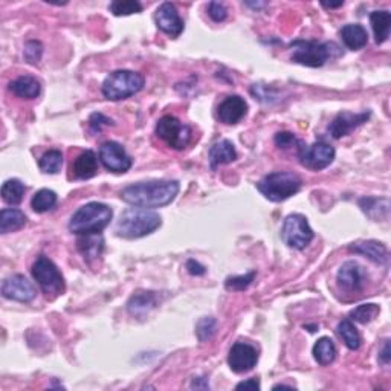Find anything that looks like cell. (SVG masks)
<instances>
[{"mask_svg":"<svg viewBox=\"0 0 391 391\" xmlns=\"http://www.w3.org/2000/svg\"><path fill=\"white\" fill-rule=\"evenodd\" d=\"M314 358L320 365H329L336 358V347L330 338H320L314 345Z\"/></svg>","mask_w":391,"mask_h":391,"instance_id":"83f0119b","label":"cell"},{"mask_svg":"<svg viewBox=\"0 0 391 391\" xmlns=\"http://www.w3.org/2000/svg\"><path fill=\"white\" fill-rule=\"evenodd\" d=\"M63 153L60 150H49L39 159V166L46 175H57L61 170Z\"/></svg>","mask_w":391,"mask_h":391,"instance_id":"f546056e","label":"cell"},{"mask_svg":"<svg viewBox=\"0 0 391 391\" xmlns=\"http://www.w3.org/2000/svg\"><path fill=\"white\" fill-rule=\"evenodd\" d=\"M281 238L292 249H304L314 240V231L307 219L301 214L287 216L281 228Z\"/></svg>","mask_w":391,"mask_h":391,"instance_id":"ba28073f","label":"cell"},{"mask_svg":"<svg viewBox=\"0 0 391 391\" xmlns=\"http://www.w3.org/2000/svg\"><path fill=\"white\" fill-rule=\"evenodd\" d=\"M155 20L159 30L170 35V37L176 39L184 31V20L180 19L176 6L170 2H165L159 6L155 14Z\"/></svg>","mask_w":391,"mask_h":391,"instance_id":"5bb4252c","label":"cell"},{"mask_svg":"<svg viewBox=\"0 0 391 391\" xmlns=\"http://www.w3.org/2000/svg\"><path fill=\"white\" fill-rule=\"evenodd\" d=\"M301 178L291 171H275L257 184L258 191L267 200L283 202L301 190Z\"/></svg>","mask_w":391,"mask_h":391,"instance_id":"5b68a950","label":"cell"},{"mask_svg":"<svg viewBox=\"0 0 391 391\" xmlns=\"http://www.w3.org/2000/svg\"><path fill=\"white\" fill-rule=\"evenodd\" d=\"M113 217L111 207L101 202H90L78 208L70 217L69 231L77 236L101 234V231L108 227Z\"/></svg>","mask_w":391,"mask_h":391,"instance_id":"3957f363","label":"cell"},{"mask_svg":"<svg viewBox=\"0 0 391 391\" xmlns=\"http://www.w3.org/2000/svg\"><path fill=\"white\" fill-rule=\"evenodd\" d=\"M381 309L378 304H373V303H368V304H361L356 309H353L350 312V316L353 321H356L359 324H367L373 321L376 316L379 315Z\"/></svg>","mask_w":391,"mask_h":391,"instance_id":"d6a6232c","label":"cell"},{"mask_svg":"<svg viewBox=\"0 0 391 391\" xmlns=\"http://www.w3.org/2000/svg\"><path fill=\"white\" fill-rule=\"evenodd\" d=\"M339 35H341L344 46L350 50H359L364 46H367V43H368L367 30L364 26L358 25V23H349V25L343 26Z\"/></svg>","mask_w":391,"mask_h":391,"instance_id":"603a6c76","label":"cell"},{"mask_svg":"<svg viewBox=\"0 0 391 391\" xmlns=\"http://www.w3.org/2000/svg\"><path fill=\"white\" fill-rule=\"evenodd\" d=\"M187 271L190 272L191 275H204L207 272V269L204 266H202L199 262H196V260H188L187 262Z\"/></svg>","mask_w":391,"mask_h":391,"instance_id":"60d3db41","label":"cell"},{"mask_svg":"<svg viewBox=\"0 0 391 391\" xmlns=\"http://www.w3.org/2000/svg\"><path fill=\"white\" fill-rule=\"evenodd\" d=\"M26 187L19 179L6 180L2 187V198L8 205H19L23 200Z\"/></svg>","mask_w":391,"mask_h":391,"instance_id":"f1b7e54d","label":"cell"},{"mask_svg":"<svg viewBox=\"0 0 391 391\" xmlns=\"http://www.w3.org/2000/svg\"><path fill=\"white\" fill-rule=\"evenodd\" d=\"M298 158L303 166L312 170L320 171L327 169V166L335 159V149L325 142H315L312 146H303L298 150Z\"/></svg>","mask_w":391,"mask_h":391,"instance_id":"30bf717a","label":"cell"},{"mask_svg":"<svg viewBox=\"0 0 391 391\" xmlns=\"http://www.w3.org/2000/svg\"><path fill=\"white\" fill-rule=\"evenodd\" d=\"M77 246L86 262L90 263L93 260H98L101 254H103L104 238L101 234H84L79 236Z\"/></svg>","mask_w":391,"mask_h":391,"instance_id":"7402d4cb","label":"cell"},{"mask_svg":"<svg viewBox=\"0 0 391 391\" xmlns=\"http://www.w3.org/2000/svg\"><path fill=\"white\" fill-rule=\"evenodd\" d=\"M99 161L108 171L113 173H126L132 169V158L127 155V151L121 144L115 141H107L99 147Z\"/></svg>","mask_w":391,"mask_h":391,"instance_id":"8fae6325","label":"cell"},{"mask_svg":"<svg viewBox=\"0 0 391 391\" xmlns=\"http://www.w3.org/2000/svg\"><path fill=\"white\" fill-rule=\"evenodd\" d=\"M280 388H287V390H292L294 387H291V385H285V383H280V385H275V387H274V390H280Z\"/></svg>","mask_w":391,"mask_h":391,"instance_id":"bcb514c9","label":"cell"},{"mask_svg":"<svg viewBox=\"0 0 391 391\" xmlns=\"http://www.w3.org/2000/svg\"><path fill=\"white\" fill-rule=\"evenodd\" d=\"M291 60L307 68H321L325 61L332 59L333 49H338L333 43H320L315 40H296L291 43Z\"/></svg>","mask_w":391,"mask_h":391,"instance_id":"8992f818","label":"cell"},{"mask_svg":"<svg viewBox=\"0 0 391 391\" xmlns=\"http://www.w3.org/2000/svg\"><path fill=\"white\" fill-rule=\"evenodd\" d=\"M237 390H260V382L254 378V379H248L245 382H240L236 387Z\"/></svg>","mask_w":391,"mask_h":391,"instance_id":"b9f144b4","label":"cell"},{"mask_svg":"<svg viewBox=\"0 0 391 391\" xmlns=\"http://www.w3.org/2000/svg\"><path fill=\"white\" fill-rule=\"evenodd\" d=\"M10 90L19 98L34 99L40 95L41 86L37 78L31 75H21L10 83Z\"/></svg>","mask_w":391,"mask_h":391,"instance_id":"cb8c5ba5","label":"cell"},{"mask_svg":"<svg viewBox=\"0 0 391 391\" xmlns=\"http://www.w3.org/2000/svg\"><path fill=\"white\" fill-rule=\"evenodd\" d=\"M338 333L343 338L344 344L349 347L350 350H358L361 347V335L358 329L350 320H343L338 324Z\"/></svg>","mask_w":391,"mask_h":391,"instance_id":"4dcf8cb0","label":"cell"},{"mask_svg":"<svg viewBox=\"0 0 391 391\" xmlns=\"http://www.w3.org/2000/svg\"><path fill=\"white\" fill-rule=\"evenodd\" d=\"M216 330H217V321L213 316H204L198 323V325H196V335H198L200 343L209 341V339L216 335Z\"/></svg>","mask_w":391,"mask_h":391,"instance_id":"e575fe53","label":"cell"},{"mask_svg":"<svg viewBox=\"0 0 391 391\" xmlns=\"http://www.w3.org/2000/svg\"><path fill=\"white\" fill-rule=\"evenodd\" d=\"M2 295L6 300H14L19 303H30L35 298L37 291H35L34 285L25 277V275L16 274L3 280Z\"/></svg>","mask_w":391,"mask_h":391,"instance_id":"4fadbf2b","label":"cell"},{"mask_svg":"<svg viewBox=\"0 0 391 391\" xmlns=\"http://www.w3.org/2000/svg\"><path fill=\"white\" fill-rule=\"evenodd\" d=\"M89 124H90V128L93 130V132H101V130H103V127L112 126L113 121L111 118L104 117L103 113H93L92 117H90V120H89Z\"/></svg>","mask_w":391,"mask_h":391,"instance_id":"f35d334b","label":"cell"},{"mask_svg":"<svg viewBox=\"0 0 391 391\" xmlns=\"http://www.w3.org/2000/svg\"><path fill=\"white\" fill-rule=\"evenodd\" d=\"M370 118V113L362 112V113H352V112H341L338 117L330 122L329 126V133L335 140L339 137L350 135L354 128H358L359 126L367 122V120Z\"/></svg>","mask_w":391,"mask_h":391,"instance_id":"9a60e30c","label":"cell"},{"mask_svg":"<svg viewBox=\"0 0 391 391\" xmlns=\"http://www.w3.org/2000/svg\"><path fill=\"white\" fill-rule=\"evenodd\" d=\"M344 2H339V3H323L324 8H339V6H343Z\"/></svg>","mask_w":391,"mask_h":391,"instance_id":"f6af8a7d","label":"cell"},{"mask_svg":"<svg viewBox=\"0 0 391 391\" xmlns=\"http://www.w3.org/2000/svg\"><path fill=\"white\" fill-rule=\"evenodd\" d=\"M295 142H296L295 136L289 132H280L275 135V144L281 149H289L291 146H294Z\"/></svg>","mask_w":391,"mask_h":391,"instance_id":"ab89813d","label":"cell"},{"mask_svg":"<svg viewBox=\"0 0 391 391\" xmlns=\"http://www.w3.org/2000/svg\"><path fill=\"white\" fill-rule=\"evenodd\" d=\"M370 23L374 34V40L378 45H382L390 37V28H391V14L387 10L373 11L370 14Z\"/></svg>","mask_w":391,"mask_h":391,"instance_id":"d4e9b609","label":"cell"},{"mask_svg":"<svg viewBox=\"0 0 391 391\" xmlns=\"http://www.w3.org/2000/svg\"><path fill=\"white\" fill-rule=\"evenodd\" d=\"M57 205V194L53 190L43 188V190L37 191L34 194L31 200V207L35 213H46L49 209H53Z\"/></svg>","mask_w":391,"mask_h":391,"instance_id":"1f68e13d","label":"cell"},{"mask_svg":"<svg viewBox=\"0 0 391 391\" xmlns=\"http://www.w3.org/2000/svg\"><path fill=\"white\" fill-rule=\"evenodd\" d=\"M258 353L254 345L248 343H236L228 354L229 368L237 374L248 373L257 365Z\"/></svg>","mask_w":391,"mask_h":391,"instance_id":"7c38bea8","label":"cell"},{"mask_svg":"<svg viewBox=\"0 0 391 391\" xmlns=\"http://www.w3.org/2000/svg\"><path fill=\"white\" fill-rule=\"evenodd\" d=\"M158 306L156 292L140 291L132 295V298L127 303L128 314L135 318H146L151 310Z\"/></svg>","mask_w":391,"mask_h":391,"instance_id":"d6986e66","label":"cell"},{"mask_svg":"<svg viewBox=\"0 0 391 391\" xmlns=\"http://www.w3.org/2000/svg\"><path fill=\"white\" fill-rule=\"evenodd\" d=\"M209 166L211 170H217V166L223 164H231L237 159V151L234 149V144L228 140H220L214 142L208 153Z\"/></svg>","mask_w":391,"mask_h":391,"instance_id":"44dd1931","label":"cell"},{"mask_svg":"<svg viewBox=\"0 0 391 391\" xmlns=\"http://www.w3.org/2000/svg\"><path fill=\"white\" fill-rule=\"evenodd\" d=\"M208 16L214 21H223L228 17L227 6L220 2H211L208 5Z\"/></svg>","mask_w":391,"mask_h":391,"instance_id":"74e56055","label":"cell"},{"mask_svg":"<svg viewBox=\"0 0 391 391\" xmlns=\"http://www.w3.org/2000/svg\"><path fill=\"white\" fill-rule=\"evenodd\" d=\"M32 277L37 281L41 292L45 294L46 298H55L64 292L66 285L59 267L55 266L53 260H49L46 256H40L32 265Z\"/></svg>","mask_w":391,"mask_h":391,"instance_id":"52a82bcc","label":"cell"},{"mask_svg":"<svg viewBox=\"0 0 391 391\" xmlns=\"http://www.w3.org/2000/svg\"><path fill=\"white\" fill-rule=\"evenodd\" d=\"M256 278V272L252 271L246 275H236V277H228L225 281V287L228 291H245L251 286Z\"/></svg>","mask_w":391,"mask_h":391,"instance_id":"d590c367","label":"cell"},{"mask_svg":"<svg viewBox=\"0 0 391 391\" xmlns=\"http://www.w3.org/2000/svg\"><path fill=\"white\" fill-rule=\"evenodd\" d=\"M113 16L121 17V16H132V14H137L142 11V5L137 0H115L108 6Z\"/></svg>","mask_w":391,"mask_h":391,"instance_id":"836d02e7","label":"cell"},{"mask_svg":"<svg viewBox=\"0 0 391 391\" xmlns=\"http://www.w3.org/2000/svg\"><path fill=\"white\" fill-rule=\"evenodd\" d=\"M98 171V159L90 150L83 151L70 165V176L74 179H90Z\"/></svg>","mask_w":391,"mask_h":391,"instance_id":"ffe728a7","label":"cell"},{"mask_svg":"<svg viewBox=\"0 0 391 391\" xmlns=\"http://www.w3.org/2000/svg\"><path fill=\"white\" fill-rule=\"evenodd\" d=\"M349 249L354 252V254L364 256L378 265H388V249L383 243L376 240H364L350 245Z\"/></svg>","mask_w":391,"mask_h":391,"instance_id":"ac0fdd59","label":"cell"},{"mask_svg":"<svg viewBox=\"0 0 391 391\" xmlns=\"http://www.w3.org/2000/svg\"><path fill=\"white\" fill-rule=\"evenodd\" d=\"M359 205L362 208L368 217H372L373 220H379L378 211L381 214L382 219H388V213H390V200L387 198H362L359 200Z\"/></svg>","mask_w":391,"mask_h":391,"instance_id":"4316f807","label":"cell"},{"mask_svg":"<svg viewBox=\"0 0 391 391\" xmlns=\"http://www.w3.org/2000/svg\"><path fill=\"white\" fill-rule=\"evenodd\" d=\"M246 112H248L246 101L238 95H231L223 99L219 108H217V118H219V121L223 122V124L234 126L245 118Z\"/></svg>","mask_w":391,"mask_h":391,"instance_id":"2e32d148","label":"cell"},{"mask_svg":"<svg viewBox=\"0 0 391 391\" xmlns=\"http://www.w3.org/2000/svg\"><path fill=\"white\" fill-rule=\"evenodd\" d=\"M156 135L175 150H184L191 141V128L171 115L158 121Z\"/></svg>","mask_w":391,"mask_h":391,"instance_id":"9c48e42d","label":"cell"},{"mask_svg":"<svg viewBox=\"0 0 391 391\" xmlns=\"http://www.w3.org/2000/svg\"><path fill=\"white\" fill-rule=\"evenodd\" d=\"M179 193L176 180H149L126 187L121 191V199L140 208H159L171 204Z\"/></svg>","mask_w":391,"mask_h":391,"instance_id":"6da1fadb","label":"cell"},{"mask_svg":"<svg viewBox=\"0 0 391 391\" xmlns=\"http://www.w3.org/2000/svg\"><path fill=\"white\" fill-rule=\"evenodd\" d=\"M390 341H385V344H383V347H382V350H381V353H379V359H381V362L382 364H388L390 362Z\"/></svg>","mask_w":391,"mask_h":391,"instance_id":"ee69618b","label":"cell"},{"mask_svg":"<svg viewBox=\"0 0 391 391\" xmlns=\"http://www.w3.org/2000/svg\"><path fill=\"white\" fill-rule=\"evenodd\" d=\"M191 388L194 390H209V383L207 378H194L191 382Z\"/></svg>","mask_w":391,"mask_h":391,"instance_id":"7bdbcfd3","label":"cell"},{"mask_svg":"<svg viewBox=\"0 0 391 391\" xmlns=\"http://www.w3.org/2000/svg\"><path fill=\"white\" fill-rule=\"evenodd\" d=\"M26 225V216L16 208H5L0 213V233L8 234L19 231Z\"/></svg>","mask_w":391,"mask_h":391,"instance_id":"484cf974","label":"cell"},{"mask_svg":"<svg viewBox=\"0 0 391 391\" xmlns=\"http://www.w3.org/2000/svg\"><path fill=\"white\" fill-rule=\"evenodd\" d=\"M161 225L162 219L158 213L147 208L133 207L122 211L117 222V227H115V231H117V234L122 238L135 240V238H142L155 233Z\"/></svg>","mask_w":391,"mask_h":391,"instance_id":"7a4b0ae2","label":"cell"},{"mask_svg":"<svg viewBox=\"0 0 391 391\" xmlns=\"http://www.w3.org/2000/svg\"><path fill=\"white\" fill-rule=\"evenodd\" d=\"M43 55V45L37 40H30L25 43L23 48V57L30 64H37L41 60Z\"/></svg>","mask_w":391,"mask_h":391,"instance_id":"8d00e7d4","label":"cell"},{"mask_svg":"<svg viewBox=\"0 0 391 391\" xmlns=\"http://www.w3.org/2000/svg\"><path fill=\"white\" fill-rule=\"evenodd\" d=\"M144 84H146V78L140 72L120 69L107 75L103 86H101V92L107 99L121 101L140 92Z\"/></svg>","mask_w":391,"mask_h":391,"instance_id":"277c9868","label":"cell"},{"mask_svg":"<svg viewBox=\"0 0 391 391\" xmlns=\"http://www.w3.org/2000/svg\"><path fill=\"white\" fill-rule=\"evenodd\" d=\"M338 285L347 292H358L364 287V272L356 262H345L336 275Z\"/></svg>","mask_w":391,"mask_h":391,"instance_id":"e0dca14e","label":"cell"}]
</instances>
